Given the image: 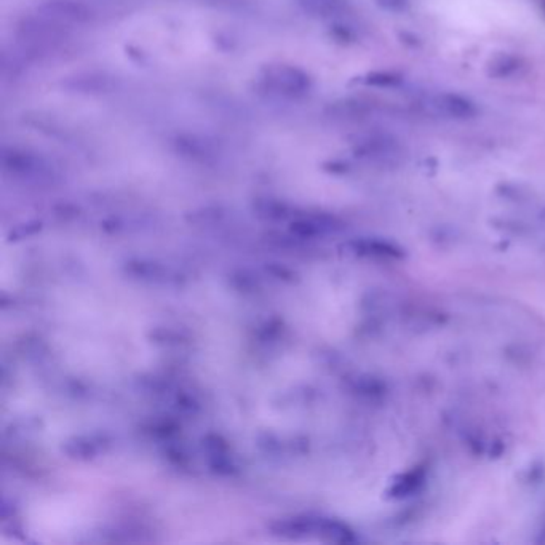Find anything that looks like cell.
Listing matches in <instances>:
<instances>
[{
    "mask_svg": "<svg viewBox=\"0 0 545 545\" xmlns=\"http://www.w3.org/2000/svg\"><path fill=\"white\" fill-rule=\"evenodd\" d=\"M259 85L272 96L294 99L309 92L311 79L304 70L296 66L272 64L261 70Z\"/></svg>",
    "mask_w": 545,
    "mask_h": 545,
    "instance_id": "1",
    "label": "cell"
}]
</instances>
